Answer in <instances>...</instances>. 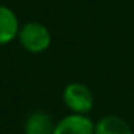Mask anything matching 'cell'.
<instances>
[{
	"mask_svg": "<svg viewBox=\"0 0 134 134\" xmlns=\"http://www.w3.org/2000/svg\"><path fill=\"white\" fill-rule=\"evenodd\" d=\"M18 40L21 46L32 54H41L49 49L52 36L49 29L41 22H25L18 33Z\"/></svg>",
	"mask_w": 134,
	"mask_h": 134,
	"instance_id": "6da1fadb",
	"label": "cell"
},
{
	"mask_svg": "<svg viewBox=\"0 0 134 134\" xmlns=\"http://www.w3.org/2000/svg\"><path fill=\"white\" fill-rule=\"evenodd\" d=\"M63 103L73 114H88L93 109V93L81 82H71L63 90Z\"/></svg>",
	"mask_w": 134,
	"mask_h": 134,
	"instance_id": "7a4b0ae2",
	"label": "cell"
},
{
	"mask_svg": "<svg viewBox=\"0 0 134 134\" xmlns=\"http://www.w3.org/2000/svg\"><path fill=\"white\" fill-rule=\"evenodd\" d=\"M54 134H95V123L85 114H70L54 128Z\"/></svg>",
	"mask_w": 134,
	"mask_h": 134,
	"instance_id": "3957f363",
	"label": "cell"
},
{
	"mask_svg": "<svg viewBox=\"0 0 134 134\" xmlns=\"http://www.w3.org/2000/svg\"><path fill=\"white\" fill-rule=\"evenodd\" d=\"M19 21L14 11L5 5H0V46H5L18 38Z\"/></svg>",
	"mask_w": 134,
	"mask_h": 134,
	"instance_id": "277c9868",
	"label": "cell"
},
{
	"mask_svg": "<svg viewBox=\"0 0 134 134\" xmlns=\"http://www.w3.org/2000/svg\"><path fill=\"white\" fill-rule=\"evenodd\" d=\"M55 123L52 117L44 110L32 112L24 125V134H54Z\"/></svg>",
	"mask_w": 134,
	"mask_h": 134,
	"instance_id": "5b68a950",
	"label": "cell"
},
{
	"mask_svg": "<svg viewBox=\"0 0 134 134\" xmlns=\"http://www.w3.org/2000/svg\"><path fill=\"white\" fill-rule=\"evenodd\" d=\"M95 134H132V129L125 118L106 115L95 123Z\"/></svg>",
	"mask_w": 134,
	"mask_h": 134,
	"instance_id": "8992f818",
	"label": "cell"
}]
</instances>
